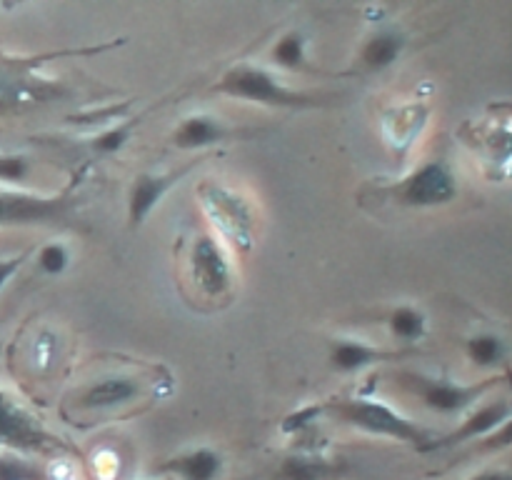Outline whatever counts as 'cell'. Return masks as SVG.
<instances>
[{
	"mask_svg": "<svg viewBox=\"0 0 512 480\" xmlns=\"http://www.w3.org/2000/svg\"><path fill=\"white\" fill-rule=\"evenodd\" d=\"M340 473L343 465L320 455H288L273 473V480H333Z\"/></svg>",
	"mask_w": 512,
	"mask_h": 480,
	"instance_id": "cell-15",
	"label": "cell"
},
{
	"mask_svg": "<svg viewBox=\"0 0 512 480\" xmlns=\"http://www.w3.org/2000/svg\"><path fill=\"white\" fill-rule=\"evenodd\" d=\"M195 168V163L183 165V168L173 170V173H140L138 178L130 185L128 195V225L130 228H140V225L148 220V215L158 208V203L163 200V195L170 188L180 183L190 170Z\"/></svg>",
	"mask_w": 512,
	"mask_h": 480,
	"instance_id": "cell-9",
	"label": "cell"
},
{
	"mask_svg": "<svg viewBox=\"0 0 512 480\" xmlns=\"http://www.w3.org/2000/svg\"><path fill=\"white\" fill-rule=\"evenodd\" d=\"M208 218L218 225L220 233L238 250H250L253 245V210L243 198L215 183H203L198 188Z\"/></svg>",
	"mask_w": 512,
	"mask_h": 480,
	"instance_id": "cell-7",
	"label": "cell"
},
{
	"mask_svg": "<svg viewBox=\"0 0 512 480\" xmlns=\"http://www.w3.org/2000/svg\"><path fill=\"white\" fill-rule=\"evenodd\" d=\"M323 413H325L323 405H308V408L295 410V413H290L288 418L283 420V430H285V433H298V430L313 425L315 418H320Z\"/></svg>",
	"mask_w": 512,
	"mask_h": 480,
	"instance_id": "cell-23",
	"label": "cell"
},
{
	"mask_svg": "<svg viewBox=\"0 0 512 480\" xmlns=\"http://www.w3.org/2000/svg\"><path fill=\"white\" fill-rule=\"evenodd\" d=\"M0 480H53L40 460L23 455H0Z\"/></svg>",
	"mask_w": 512,
	"mask_h": 480,
	"instance_id": "cell-20",
	"label": "cell"
},
{
	"mask_svg": "<svg viewBox=\"0 0 512 480\" xmlns=\"http://www.w3.org/2000/svg\"><path fill=\"white\" fill-rule=\"evenodd\" d=\"M213 93L285 110H308L325 105V100L320 95L288 88L270 70L258 68V65H233L213 85Z\"/></svg>",
	"mask_w": 512,
	"mask_h": 480,
	"instance_id": "cell-1",
	"label": "cell"
},
{
	"mask_svg": "<svg viewBox=\"0 0 512 480\" xmlns=\"http://www.w3.org/2000/svg\"><path fill=\"white\" fill-rule=\"evenodd\" d=\"M233 130L225 128L218 118L213 115H188L178 128L173 130L170 140H173L175 148L180 150H200L210 148V145H218L223 140L230 138Z\"/></svg>",
	"mask_w": 512,
	"mask_h": 480,
	"instance_id": "cell-14",
	"label": "cell"
},
{
	"mask_svg": "<svg viewBox=\"0 0 512 480\" xmlns=\"http://www.w3.org/2000/svg\"><path fill=\"white\" fill-rule=\"evenodd\" d=\"M458 195V178L445 160H428L393 188V200L405 208H435Z\"/></svg>",
	"mask_w": 512,
	"mask_h": 480,
	"instance_id": "cell-6",
	"label": "cell"
},
{
	"mask_svg": "<svg viewBox=\"0 0 512 480\" xmlns=\"http://www.w3.org/2000/svg\"><path fill=\"white\" fill-rule=\"evenodd\" d=\"M465 480H512V475L508 470H500V468H488L483 473H475Z\"/></svg>",
	"mask_w": 512,
	"mask_h": 480,
	"instance_id": "cell-27",
	"label": "cell"
},
{
	"mask_svg": "<svg viewBox=\"0 0 512 480\" xmlns=\"http://www.w3.org/2000/svg\"><path fill=\"white\" fill-rule=\"evenodd\" d=\"M133 128H135V120H125V123H120V125H115V128L105 130V133L95 135L93 150H98V153H115V150H120L125 143H128Z\"/></svg>",
	"mask_w": 512,
	"mask_h": 480,
	"instance_id": "cell-21",
	"label": "cell"
},
{
	"mask_svg": "<svg viewBox=\"0 0 512 480\" xmlns=\"http://www.w3.org/2000/svg\"><path fill=\"white\" fill-rule=\"evenodd\" d=\"M140 395V383L133 375H108L98 383L85 385L73 395V405L78 410H110L130 403Z\"/></svg>",
	"mask_w": 512,
	"mask_h": 480,
	"instance_id": "cell-11",
	"label": "cell"
},
{
	"mask_svg": "<svg viewBox=\"0 0 512 480\" xmlns=\"http://www.w3.org/2000/svg\"><path fill=\"white\" fill-rule=\"evenodd\" d=\"M270 58L278 68L285 70H303L308 68V60H305V40L298 30H290L285 33L278 43L270 50Z\"/></svg>",
	"mask_w": 512,
	"mask_h": 480,
	"instance_id": "cell-18",
	"label": "cell"
},
{
	"mask_svg": "<svg viewBox=\"0 0 512 480\" xmlns=\"http://www.w3.org/2000/svg\"><path fill=\"white\" fill-rule=\"evenodd\" d=\"M30 170V160L25 155H0V178L23 180Z\"/></svg>",
	"mask_w": 512,
	"mask_h": 480,
	"instance_id": "cell-24",
	"label": "cell"
},
{
	"mask_svg": "<svg viewBox=\"0 0 512 480\" xmlns=\"http://www.w3.org/2000/svg\"><path fill=\"white\" fill-rule=\"evenodd\" d=\"M468 358L478 368H495V365L505 363V343L493 333L475 335L468 340Z\"/></svg>",
	"mask_w": 512,
	"mask_h": 480,
	"instance_id": "cell-19",
	"label": "cell"
},
{
	"mask_svg": "<svg viewBox=\"0 0 512 480\" xmlns=\"http://www.w3.org/2000/svg\"><path fill=\"white\" fill-rule=\"evenodd\" d=\"M0 348H3V345H0Z\"/></svg>",
	"mask_w": 512,
	"mask_h": 480,
	"instance_id": "cell-28",
	"label": "cell"
},
{
	"mask_svg": "<svg viewBox=\"0 0 512 480\" xmlns=\"http://www.w3.org/2000/svg\"><path fill=\"white\" fill-rule=\"evenodd\" d=\"M25 98H28V88L20 80L0 78V108H8V105L20 103Z\"/></svg>",
	"mask_w": 512,
	"mask_h": 480,
	"instance_id": "cell-25",
	"label": "cell"
},
{
	"mask_svg": "<svg viewBox=\"0 0 512 480\" xmlns=\"http://www.w3.org/2000/svg\"><path fill=\"white\" fill-rule=\"evenodd\" d=\"M510 423V403L508 400H493V403L483 405L475 413H470L463 423L455 430H450L448 435H440V438L428 440V443L420 448V453H433V450H445L455 448L460 443H468V440L483 438V435L495 433L498 428Z\"/></svg>",
	"mask_w": 512,
	"mask_h": 480,
	"instance_id": "cell-10",
	"label": "cell"
},
{
	"mask_svg": "<svg viewBox=\"0 0 512 480\" xmlns=\"http://www.w3.org/2000/svg\"><path fill=\"white\" fill-rule=\"evenodd\" d=\"M70 263V253L63 243H45L38 253V265L43 273L60 275Z\"/></svg>",
	"mask_w": 512,
	"mask_h": 480,
	"instance_id": "cell-22",
	"label": "cell"
},
{
	"mask_svg": "<svg viewBox=\"0 0 512 480\" xmlns=\"http://www.w3.org/2000/svg\"><path fill=\"white\" fill-rule=\"evenodd\" d=\"M30 253H23V255H15V258H8V260H0V288H3L5 283H8L10 278H13L15 273L20 270V265L25 263V258H28Z\"/></svg>",
	"mask_w": 512,
	"mask_h": 480,
	"instance_id": "cell-26",
	"label": "cell"
},
{
	"mask_svg": "<svg viewBox=\"0 0 512 480\" xmlns=\"http://www.w3.org/2000/svg\"><path fill=\"white\" fill-rule=\"evenodd\" d=\"M388 325L390 333L398 340H403V343H415V340L423 338L425 330H428V320H425L423 310L413 308V305H400V308H395L393 313H390Z\"/></svg>",
	"mask_w": 512,
	"mask_h": 480,
	"instance_id": "cell-17",
	"label": "cell"
},
{
	"mask_svg": "<svg viewBox=\"0 0 512 480\" xmlns=\"http://www.w3.org/2000/svg\"><path fill=\"white\" fill-rule=\"evenodd\" d=\"M325 413L338 423L350 425L355 430H363L368 435H383V438L400 440V443H410L415 448H423L433 435L418 423L408 420L393 410L390 405L378 403V400H363V398H345L333 400V403H323Z\"/></svg>",
	"mask_w": 512,
	"mask_h": 480,
	"instance_id": "cell-2",
	"label": "cell"
},
{
	"mask_svg": "<svg viewBox=\"0 0 512 480\" xmlns=\"http://www.w3.org/2000/svg\"><path fill=\"white\" fill-rule=\"evenodd\" d=\"M403 48L405 38L398 30H380L373 38L365 40V45L360 48V65L368 73H378V70L390 68L400 58Z\"/></svg>",
	"mask_w": 512,
	"mask_h": 480,
	"instance_id": "cell-16",
	"label": "cell"
},
{
	"mask_svg": "<svg viewBox=\"0 0 512 480\" xmlns=\"http://www.w3.org/2000/svg\"><path fill=\"white\" fill-rule=\"evenodd\" d=\"M75 195L65 188L58 195L0 190V225H70Z\"/></svg>",
	"mask_w": 512,
	"mask_h": 480,
	"instance_id": "cell-4",
	"label": "cell"
},
{
	"mask_svg": "<svg viewBox=\"0 0 512 480\" xmlns=\"http://www.w3.org/2000/svg\"><path fill=\"white\" fill-rule=\"evenodd\" d=\"M190 275L208 298H225L233 288V268L215 235H198L190 245Z\"/></svg>",
	"mask_w": 512,
	"mask_h": 480,
	"instance_id": "cell-8",
	"label": "cell"
},
{
	"mask_svg": "<svg viewBox=\"0 0 512 480\" xmlns=\"http://www.w3.org/2000/svg\"><path fill=\"white\" fill-rule=\"evenodd\" d=\"M0 445L28 455H75L78 448L50 433L33 413L20 408L10 395L0 393Z\"/></svg>",
	"mask_w": 512,
	"mask_h": 480,
	"instance_id": "cell-3",
	"label": "cell"
},
{
	"mask_svg": "<svg viewBox=\"0 0 512 480\" xmlns=\"http://www.w3.org/2000/svg\"><path fill=\"white\" fill-rule=\"evenodd\" d=\"M398 350H383L375 348V345L363 343V340H350L340 338L330 345V365H333L338 373H358V370L368 368V365L385 363V360L400 358Z\"/></svg>",
	"mask_w": 512,
	"mask_h": 480,
	"instance_id": "cell-12",
	"label": "cell"
},
{
	"mask_svg": "<svg viewBox=\"0 0 512 480\" xmlns=\"http://www.w3.org/2000/svg\"><path fill=\"white\" fill-rule=\"evenodd\" d=\"M158 473H173L180 480H218L223 473V455L213 448H195L160 463Z\"/></svg>",
	"mask_w": 512,
	"mask_h": 480,
	"instance_id": "cell-13",
	"label": "cell"
},
{
	"mask_svg": "<svg viewBox=\"0 0 512 480\" xmlns=\"http://www.w3.org/2000/svg\"><path fill=\"white\" fill-rule=\"evenodd\" d=\"M508 375H493V378L478 380V383H453V380L443 378H425L418 373H400V383L410 390V393L418 395L423 400L425 408L435 410V413H460V410H468L470 405L478 403L485 393L498 388L500 383H505Z\"/></svg>",
	"mask_w": 512,
	"mask_h": 480,
	"instance_id": "cell-5",
	"label": "cell"
}]
</instances>
